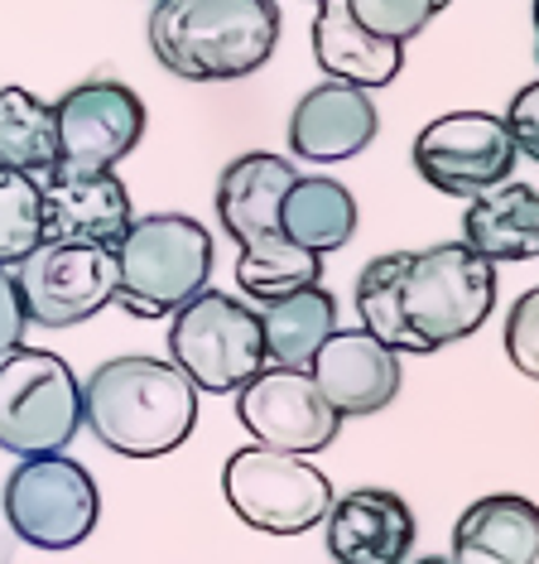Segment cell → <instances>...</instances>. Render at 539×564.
<instances>
[{"label": "cell", "instance_id": "6da1fadb", "mask_svg": "<svg viewBox=\"0 0 539 564\" xmlns=\"http://www.w3.org/2000/svg\"><path fill=\"white\" fill-rule=\"evenodd\" d=\"M496 310V265L462 241L371 256L356 275L362 333L391 352H439L472 338Z\"/></svg>", "mask_w": 539, "mask_h": 564}, {"label": "cell", "instance_id": "7a4b0ae2", "mask_svg": "<svg viewBox=\"0 0 539 564\" xmlns=\"http://www.w3.org/2000/svg\"><path fill=\"white\" fill-rule=\"evenodd\" d=\"M82 425L121 458H164L198 430V391L164 357H111L82 381Z\"/></svg>", "mask_w": 539, "mask_h": 564}, {"label": "cell", "instance_id": "3957f363", "mask_svg": "<svg viewBox=\"0 0 539 564\" xmlns=\"http://www.w3.org/2000/svg\"><path fill=\"white\" fill-rule=\"evenodd\" d=\"M279 44L275 0H154L150 48L174 78L237 83L261 73Z\"/></svg>", "mask_w": 539, "mask_h": 564}, {"label": "cell", "instance_id": "277c9868", "mask_svg": "<svg viewBox=\"0 0 539 564\" xmlns=\"http://www.w3.org/2000/svg\"><path fill=\"white\" fill-rule=\"evenodd\" d=\"M212 280V232L188 213H145L116 241V304L135 318H169Z\"/></svg>", "mask_w": 539, "mask_h": 564}, {"label": "cell", "instance_id": "5b68a950", "mask_svg": "<svg viewBox=\"0 0 539 564\" xmlns=\"http://www.w3.org/2000/svg\"><path fill=\"white\" fill-rule=\"evenodd\" d=\"M82 430V381L48 348L0 357V448L15 458L63 454Z\"/></svg>", "mask_w": 539, "mask_h": 564}, {"label": "cell", "instance_id": "8992f818", "mask_svg": "<svg viewBox=\"0 0 539 564\" xmlns=\"http://www.w3.org/2000/svg\"><path fill=\"white\" fill-rule=\"evenodd\" d=\"M169 362L193 381V391L231 395L265 367L261 318L246 300L227 290H202L169 314Z\"/></svg>", "mask_w": 539, "mask_h": 564}, {"label": "cell", "instance_id": "52a82bcc", "mask_svg": "<svg viewBox=\"0 0 539 564\" xmlns=\"http://www.w3.org/2000/svg\"><path fill=\"white\" fill-rule=\"evenodd\" d=\"M222 497L251 531L304 535L323 525L338 492H332L328 473L314 468V458L246 444L222 464Z\"/></svg>", "mask_w": 539, "mask_h": 564}, {"label": "cell", "instance_id": "ba28073f", "mask_svg": "<svg viewBox=\"0 0 539 564\" xmlns=\"http://www.w3.org/2000/svg\"><path fill=\"white\" fill-rule=\"evenodd\" d=\"M10 531L34 550H77L97 531L101 497L97 482L68 454L20 458L0 492Z\"/></svg>", "mask_w": 539, "mask_h": 564}, {"label": "cell", "instance_id": "9c48e42d", "mask_svg": "<svg viewBox=\"0 0 539 564\" xmlns=\"http://www.w3.org/2000/svg\"><path fill=\"white\" fill-rule=\"evenodd\" d=\"M415 170L448 198H477L516 178V140L496 111H443L415 135Z\"/></svg>", "mask_w": 539, "mask_h": 564}, {"label": "cell", "instance_id": "30bf717a", "mask_svg": "<svg viewBox=\"0 0 539 564\" xmlns=\"http://www.w3.org/2000/svg\"><path fill=\"white\" fill-rule=\"evenodd\" d=\"M24 318L38 328H77L116 304V251L38 241L15 265Z\"/></svg>", "mask_w": 539, "mask_h": 564}, {"label": "cell", "instance_id": "8fae6325", "mask_svg": "<svg viewBox=\"0 0 539 564\" xmlns=\"http://www.w3.org/2000/svg\"><path fill=\"white\" fill-rule=\"evenodd\" d=\"M48 107L58 131V164L73 170H116L125 155H135L145 135V101L116 78H87Z\"/></svg>", "mask_w": 539, "mask_h": 564}, {"label": "cell", "instance_id": "7c38bea8", "mask_svg": "<svg viewBox=\"0 0 539 564\" xmlns=\"http://www.w3.org/2000/svg\"><path fill=\"white\" fill-rule=\"evenodd\" d=\"M237 420L261 448L314 458L338 440L342 420L318 395L314 377L299 367H261L246 387L237 391Z\"/></svg>", "mask_w": 539, "mask_h": 564}, {"label": "cell", "instance_id": "4fadbf2b", "mask_svg": "<svg viewBox=\"0 0 539 564\" xmlns=\"http://www.w3.org/2000/svg\"><path fill=\"white\" fill-rule=\"evenodd\" d=\"M38 203H44V241H73V247H111L135 223L131 188L116 170H73L54 164L38 174Z\"/></svg>", "mask_w": 539, "mask_h": 564}, {"label": "cell", "instance_id": "5bb4252c", "mask_svg": "<svg viewBox=\"0 0 539 564\" xmlns=\"http://www.w3.org/2000/svg\"><path fill=\"white\" fill-rule=\"evenodd\" d=\"M304 371L314 377L318 395L332 405L338 420L376 415V410H385L400 395V381H405L400 352L381 348L362 328H338Z\"/></svg>", "mask_w": 539, "mask_h": 564}, {"label": "cell", "instance_id": "9a60e30c", "mask_svg": "<svg viewBox=\"0 0 539 564\" xmlns=\"http://www.w3.org/2000/svg\"><path fill=\"white\" fill-rule=\"evenodd\" d=\"M323 541L338 564H405L415 550V511L391 487H352L332 497Z\"/></svg>", "mask_w": 539, "mask_h": 564}, {"label": "cell", "instance_id": "2e32d148", "mask_svg": "<svg viewBox=\"0 0 539 564\" xmlns=\"http://www.w3.org/2000/svg\"><path fill=\"white\" fill-rule=\"evenodd\" d=\"M381 117L371 107V93L346 83H318L299 97L289 117V150L299 160H318V164H338V160H356L362 150L376 140Z\"/></svg>", "mask_w": 539, "mask_h": 564}, {"label": "cell", "instance_id": "e0dca14e", "mask_svg": "<svg viewBox=\"0 0 539 564\" xmlns=\"http://www.w3.org/2000/svg\"><path fill=\"white\" fill-rule=\"evenodd\" d=\"M294 178L299 170L270 150H246L217 174V223L227 227L237 247L279 237V203H285Z\"/></svg>", "mask_w": 539, "mask_h": 564}, {"label": "cell", "instance_id": "ac0fdd59", "mask_svg": "<svg viewBox=\"0 0 539 564\" xmlns=\"http://www.w3.org/2000/svg\"><path fill=\"white\" fill-rule=\"evenodd\" d=\"M314 58L328 73V83H346L376 93L400 78L405 44L371 34L362 20L346 10V0H318L314 15Z\"/></svg>", "mask_w": 539, "mask_h": 564}, {"label": "cell", "instance_id": "d6986e66", "mask_svg": "<svg viewBox=\"0 0 539 564\" xmlns=\"http://www.w3.org/2000/svg\"><path fill=\"white\" fill-rule=\"evenodd\" d=\"M448 564H539V507L520 492L477 497L453 521Z\"/></svg>", "mask_w": 539, "mask_h": 564}, {"label": "cell", "instance_id": "ffe728a7", "mask_svg": "<svg viewBox=\"0 0 539 564\" xmlns=\"http://www.w3.org/2000/svg\"><path fill=\"white\" fill-rule=\"evenodd\" d=\"M462 247L482 256L486 265L535 261L539 256V188L525 178L486 188L462 208Z\"/></svg>", "mask_w": 539, "mask_h": 564}, {"label": "cell", "instance_id": "44dd1931", "mask_svg": "<svg viewBox=\"0 0 539 564\" xmlns=\"http://www.w3.org/2000/svg\"><path fill=\"white\" fill-rule=\"evenodd\" d=\"M279 237L314 256L342 251L356 237V198L328 174H299L279 203Z\"/></svg>", "mask_w": 539, "mask_h": 564}, {"label": "cell", "instance_id": "7402d4cb", "mask_svg": "<svg viewBox=\"0 0 539 564\" xmlns=\"http://www.w3.org/2000/svg\"><path fill=\"white\" fill-rule=\"evenodd\" d=\"M265 343V367H308L314 352L338 333V300L323 285L294 290L285 300H270L255 310Z\"/></svg>", "mask_w": 539, "mask_h": 564}, {"label": "cell", "instance_id": "603a6c76", "mask_svg": "<svg viewBox=\"0 0 539 564\" xmlns=\"http://www.w3.org/2000/svg\"><path fill=\"white\" fill-rule=\"evenodd\" d=\"M0 164L30 178L58 164L54 107L38 101L30 87H0Z\"/></svg>", "mask_w": 539, "mask_h": 564}, {"label": "cell", "instance_id": "cb8c5ba5", "mask_svg": "<svg viewBox=\"0 0 539 564\" xmlns=\"http://www.w3.org/2000/svg\"><path fill=\"white\" fill-rule=\"evenodd\" d=\"M318 275H323V256L294 247L285 237L251 241V247H241V256H237V290L255 304L285 300L294 290L318 285Z\"/></svg>", "mask_w": 539, "mask_h": 564}, {"label": "cell", "instance_id": "d4e9b609", "mask_svg": "<svg viewBox=\"0 0 539 564\" xmlns=\"http://www.w3.org/2000/svg\"><path fill=\"white\" fill-rule=\"evenodd\" d=\"M44 241V203H38V178L6 170L0 164V265H15Z\"/></svg>", "mask_w": 539, "mask_h": 564}, {"label": "cell", "instance_id": "484cf974", "mask_svg": "<svg viewBox=\"0 0 539 564\" xmlns=\"http://www.w3.org/2000/svg\"><path fill=\"white\" fill-rule=\"evenodd\" d=\"M448 6H453V0H346V10H352L371 34L395 40V44L424 34V24H433Z\"/></svg>", "mask_w": 539, "mask_h": 564}, {"label": "cell", "instance_id": "4316f807", "mask_svg": "<svg viewBox=\"0 0 539 564\" xmlns=\"http://www.w3.org/2000/svg\"><path fill=\"white\" fill-rule=\"evenodd\" d=\"M506 357L520 377H539V290H525L506 314Z\"/></svg>", "mask_w": 539, "mask_h": 564}, {"label": "cell", "instance_id": "83f0119b", "mask_svg": "<svg viewBox=\"0 0 539 564\" xmlns=\"http://www.w3.org/2000/svg\"><path fill=\"white\" fill-rule=\"evenodd\" d=\"M501 126H506V135L516 140V155L539 160V83L520 87L516 101L506 107V117H501Z\"/></svg>", "mask_w": 539, "mask_h": 564}, {"label": "cell", "instance_id": "f1b7e54d", "mask_svg": "<svg viewBox=\"0 0 539 564\" xmlns=\"http://www.w3.org/2000/svg\"><path fill=\"white\" fill-rule=\"evenodd\" d=\"M30 333V318H24V304H20V285H15V271L0 265V357L15 352Z\"/></svg>", "mask_w": 539, "mask_h": 564}, {"label": "cell", "instance_id": "f546056e", "mask_svg": "<svg viewBox=\"0 0 539 564\" xmlns=\"http://www.w3.org/2000/svg\"><path fill=\"white\" fill-rule=\"evenodd\" d=\"M415 564H448V555H424V560H415Z\"/></svg>", "mask_w": 539, "mask_h": 564}]
</instances>
